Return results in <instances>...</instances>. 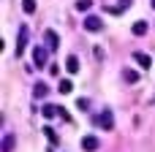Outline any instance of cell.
<instances>
[{
  "mask_svg": "<svg viewBox=\"0 0 155 152\" xmlns=\"http://www.w3.org/2000/svg\"><path fill=\"white\" fill-rule=\"evenodd\" d=\"M41 114H44L46 120H52V117H60V106H52V103H46Z\"/></svg>",
  "mask_w": 155,
  "mask_h": 152,
  "instance_id": "9c48e42d",
  "label": "cell"
},
{
  "mask_svg": "<svg viewBox=\"0 0 155 152\" xmlns=\"http://www.w3.org/2000/svg\"><path fill=\"white\" fill-rule=\"evenodd\" d=\"M46 63H49V49L35 46V49H33V65H35V68H44Z\"/></svg>",
  "mask_w": 155,
  "mask_h": 152,
  "instance_id": "7a4b0ae2",
  "label": "cell"
},
{
  "mask_svg": "<svg viewBox=\"0 0 155 152\" xmlns=\"http://www.w3.org/2000/svg\"><path fill=\"white\" fill-rule=\"evenodd\" d=\"M65 68H68V73H76V71H79V60L71 54V57L65 60Z\"/></svg>",
  "mask_w": 155,
  "mask_h": 152,
  "instance_id": "4fadbf2b",
  "label": "cell"
},
{
  "mask_svg": "<svg viewBox=\"0 0 155 152\" xmlns=\"http://www.w3.org/2000/svg\"><path fill=\"white\" fill-rule=\"evenodd\" d=\"M150 5H153V8H155V0H150Z\"/></svg>",
  "mask_w": 155,
  "mask_h": 152,
  "instance_id": "ffe728a7",
  "label": "cell"
},
{
  "mask_svg": "<svg viewBox=\"0 0 155 152\" xmlns=\"http://www.w3.org/2000/svg\"><path fill=\"white\" fill-rule=\"evenodd\" d=\"M27 41H30V30L22 24V27H19V35H16V54H19V57H22V52H25Z\"/></svg>",
  "mask_w": 155,
  "mask_h": 152,
  "instance_id": "277c9868",
  "label": "cell"
},
{
  "mask_svg": "<svg viewBox=\"0 0 155 152\" xmlns=\"http://www.w3.org/2000/svg\"><path fill=\"white\" fill-rule=\"evenodd\" d=\"M84 30H87V33H101V30H104V19L95 16V14H87V16H84Z\"/></svg>",
  "mask_w": 155,
  "mask_h": 152,
  "instance_id": "6da1fadb",
  "label": "cell"
},
{
  "mask_svg": "<svg viewBox=\"0 0 155 152\" xmlns=\"http://www.w3.org/2000/svg\"><path fill=\"white\" fill-rule=\"evenodd\" d=\"M95 125H98V128H104V131H112V128H114V117H112V112H109V109H104V112L95 117Z\"/></svg>",
  "mask_w": 155,
  "mask_h": 152,
  "instance_id": "3957f363",
  "label": "cell"
},
{
  "mask_svg": "<svg viewBox=\"0 0 155 152\" xmlns=\"http://www.w3.org/2000/svg\"><path fill=\"white\" fill-rule=\"evenodd\" d=\"M44 38H46V49H49V52H54V49L60 46V38H57V33H54V30H46V33H44Z\"/></svg>",
  "mask_w": 155,
  "mask_h": 152,
  "instance_id": "5b68a950",
  "label": "cell"
},
{
  "mask_svg": "<svg viewBox=\"0 0 155 152\" xmlns=\"http://www.w3.org/2000/svg\"><path fill=\"white\" fill-rule=\"evenodd\" d=\"M134 60H136V63H139L142 68H150V65H153V60H150V57H147L144 52H136V54H134Z\"/></svg>",
  "mask_w": 155,
  "mask_h": 152,
  "instance_id": "30bf717a",
  "label": "cell"
},
{
  "mask_svg": "<svg viewBox=\"0 0 155 152\" xmlns=\"http://www.w3.org/2000/svg\"><path fill=\"white\" fill-rule=\"evenodd\" d=\"M57 90H60L63 95H68V92H74V82H71V79H63V82L57 84Z\"/></svg>",
  "mask_w": 155,
  "mask_h": 152,
  "instance_id": "8fae6325",
  "label": "cell"
},
{
  "mask_svg": "<svg viewBox=\"0 0 155 152\" xmlns=\"http://www.w3.org/2000/svg\"><path fill=\"white\" fill-rule=\"evenodd\" d=\"M33 95H35V98H46V95H49V87H46L44 82H35V87H33Z\"/></svg>",
  "mask_w": 155,
  "mask_h": 152,
  "instance_id": "ba28073f",
  "label": "cell"
},
{
  "mask_svg": "<svg viewBox=\"0 0 155 152\" xmlns=\"http://www.w3.org/2000/svg\"><path fill=\"white\" fill-rule=\"evenodd\" d=\"M22 8L25 14H35V0H22Z\"/></svg>",
  "mask_w": 155,
  "mask_h": 152,
  "instance_id": "9a60e30c",
  "label": "cell"
},
{
  "mask_svg": "<svg viewBox=\"0 0 155 152\" xmlns=\"http://www.w3.org/2000/svg\"><path fill=\"white\" fill-rule=\"evenodd\" d=\"M14 144H16L14 133H5V136H3V147H0V152H14Z\"/></svg>",
  "mask_w": 155,
  "mask_h": 152,
  "instance_id": "52a82bcc",
  "label": "cell"
},
{
  "mask_svg": "<svg viewBox=\"0 0 155 152\" xmlns=\"http://www.w3.org/2000/svg\"><path fill=\"white\" fill-rule=\"evenodd\" d=\"M76 8L79 11H90L93 8V0H76Z\"/></svg>",
  "mask_w": 155,
  "mask_h": 152,
  "instance_id": "ac0fdd59",
  "label": "cell"
},
{
  "mask_svg": "<svg viewBox=\"0 0 155 152\" xmlns=\"http://www.w3.org/2000/svg\"><path fill=\"white\" fill-rule=\"evenodd\" d=\"M147 27H150V24H147V22H142V19H139V22H134V35H144V33H147Z\"/></svg>",
  "mask_w": 155,
  "mask_h": 152,
  "instance_id": "7c38bea8",
  "label": "cell"
},
{
  "mask_svg": "<svg viewBox=\"0 0 155 152\" xmlns=\"http://www.w3.org/2000/svg\"><path fill=\"white\" fill-rule=\"evenodd\" d=\"M131 3H134V0H120V3H117V5L112 8V14H120V11H125V8H128Z\"/></svg>",
  "mask_w": 155,
  "mask_h": 152,
  "instance_id": "2e32d148",
  "label": "cell"
},
{
  "mask_svg": "<svg viewBox=\"0 0 155 152\" xmlns=\"http://www.w3.org/2000/svg\"><path fill=\"white\" fill-rule=\"evenodd\" d=\"M76 106H79V109H87V106H90V101H87V98H79V101H76Z\"/></svg>",
  "mask_w": 155,
  "mask_h": 152,
  "instance_id": "d6986e66",
  "label": "cell"
},
{
  "mask_svg": "<svg viewBox=\"0 0 155 152\" xmlns=\"http://www.w3.org/2000/svg\"><path fill=\"white\" fill-rule=\"evenodd\" d=\"M98 147H101V144H98L95 136H84V139H82V150H84V152H95Z\"/></svg>",
  "mask_w": 155,
  "mask_h": 152,
  "instance_id": "8992f818",
  "label": "cell"
},
{
  "mask_svg": "<svg viewBox=\"0 0 155 152\" xmlns=\"http://www.w3.org/2000/svg\"><path fill=\"white\" fill-rule=\"evenodd\" d=\"M123 76H125V82H131V84H136V82H139V73H136V71H131V68H125V71H123Z\"/></svg>",
  "mask_w": 155,
  "mask_h": 152,
  "instance_id": "5bb4252c",
  "label": "cell"
},
{
  "mask_svg": "<svg viewBox=\"0 0 155 152\" xmlns=\"http://www.w3.org/2000/svg\"><path fill=\"white\" fill-rule=\"evenodd\" d=\"M44 136L49 139V144H57V133H54L52 128H44Z\"/></svg>",
  "mask_w": 155,
  "mask_h": 152,
  "instance_id": "e0dca14e",
  "label": "cell"
}]
</instances>
